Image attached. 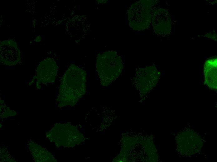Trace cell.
Returning <instances> with one entry per match:
<instances>
[{"label": "cell", "mask_w": 217, "mask_h": 162, "mask_svg": "<svg viewBox=\"0 0 217 162\" xmlns=\"http://www.w3.org/2000/svg\"><path fill=\"white\" fill-rule=\"evenodd\" d=\"M58 67L54 60L51 58L45 59L38 64L35 78L37 82L43 84L53 82L57 75Z\"/></svg>", "instance_id": "obj_5"}, {"label": "cell", "mask_w": 217, "mask_h": 162, "mask_svg": "<svg viewBox=\"0 0 217 162\" xmlns=\"http://www.w3.org/2000/svg\"><path fill=\"white\" fill-rule=\"evenodd\" d=\"M151 1H140L133 3L128 10L130 26L135 31L147 28L152 21L153 13Z\"/></svg>", "instance_id": "obj_3"}, {"label": "cell", "mask_w": 217, "mask_h": 162, "mask_svg": "<svg viewBox=\"0 0 217 162\" xmlns=\"http://www.w3.org/2000/svg\"><path fill=\"white\" fill-rule=\"evenodd\" d=\"M0 58L1 63L10 66L15 65L20 61V51L14 41L9 39L1 42Z\"/></svg>", "instance_id": "obj_4"}, {"label": "cell", "mask_w": 217, "mask_h": 162, "mask_svg": "<svg viewBox=\"0 0 217 162\" xmlns=\"http://www.w3.org/2000/svg\"><path fill=\"white\" fill-rule=\"evenodd\" d=\"M123 64L121 57L114 51L99 55L97 58L96 69L101 84L107 86L119 76Z\"/></svg>", "instance_id": "obj_2"}, {"label": "cell", "mask_w": 217, "mask_h": 162, "mask_svg": "<svg viewBox=\"0 0 217 162\" xmlns=\"http://www.w3.org/2000/svg\"><path fill=\"white\" fill-rule=\"evenodd\" d=\"M41 38L40 36H37L35 39V41L37 42H38L41 41Z\"/></svg>", "instance_id": "obj_9"}, {"label": "cell", "mask_w": 217, "mask_h": 162, "mask_svg": "<svg viewBox=\"0 0 217 162\" xmlns=\"http://www.w3.org/2000/svg\"><path fill=\"white\" fill-rule=\"evenodd\" d=\"M74 20V26H72V29L74 30L76 35V38L79 37V39L84 36L87 32L89 29L87 19L82 16H76V18H73Z\"/></svg>", "instance_id": "obj_8"}, {"label": "cell", "mask_w": 217, "mask_h": 162, "mask_svg": "<svg viewBox=\"0 0 217 162\" xmlns=\"http://www.w3.org/2000/svg\"><path fill=\"white\" fill-rule=\"evenodd\" d=\"M86 73L80 67L71 64L64 73L60 86V103L73 104L85 93Z\"/></svg>", "instance_id": "obj_1"}, {"label": "cell", "mask_w": 217, "mask_h": 162, "mask_svg": "<svg viewBox=\"0 0 217 162\" xmlns=\"http://www.w3.org/2000/svg\"><path fill=\"white\" fill-rule=\"evenodd\" d=\"M154 32L160 36L168 34L171 29V20L168 12L159 8L155 11L152 21Z\"/></svg>", "instance_id": "obj_6"}, {"label": "cell", "mask_w": 217, "mask_h": 162, "mask_svg": "<svg viewBox=\"0 0 217 162\" xmlns=\"http://www.w3.org/2000/svg\"><path fill=\"white\" fill-rule=\"evenodd\" d=\"M217 58H214L206 60L204 65L205 83L214 90L217 89Z\"/></svg>", "instance_id": "obj_7"}]
</instances>
